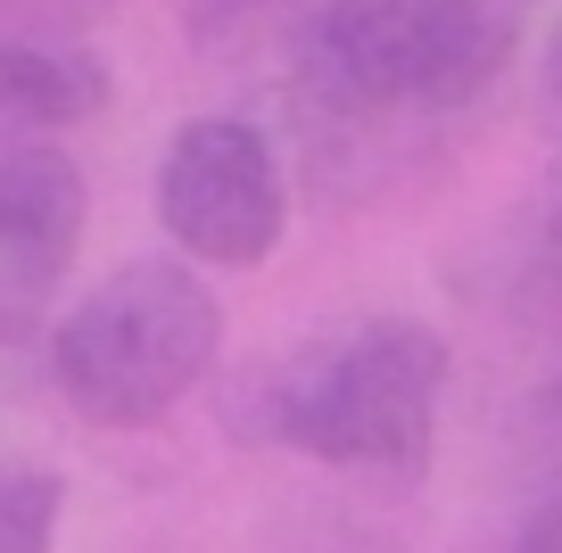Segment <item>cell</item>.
Returning <instances> with one entry per match:
<instances>
[{
  "instance_id": "1",
  "label": "cell",
  "mask_w": 562,
  "mask_h": 553,
  "mask_svg": "<svg viewBox=\"0 0 562 553\" xmlns=\"http://www.w3.org/2000/svg\"><path fill=\"white\" fill-rule=\"evenodd\" d=\"M224 347V306L191 257H133L50 323V381L91 430L166 421Z\"/></svg>"
},
{
  "instance_id": "2",
  "label": "cell",
  "mask_w": 562,
  "mask_h": 553,
  "mask_svg": "<svg viewBox=\"0 0 562 553\" xmlns=\"http://www.w3.org/2000/svg\"><path fill=\"white\" fill-rule=\"evenodd\" d=\"M513 34L480 0H323L299 34V83L315 116H447L496 83Z\"/></svg>"
},
{
  "instance_id": "3",
  "label": "cell",
  "mask_w": 562,
  "mask_h": 553,
  "mask_svg": "<svg viewBox=\"0 0 562 553\" xmlns=\"http://www.w3.org/2000/svg\"><path fill=\"white\" fill-rule=\"evenodd\" d=\"M447 339L414 314H372L331 347H306L265 397L281 447L348 471H422L439 438Z\"/></svg>"
},
{
  "instance_id": "4",
  "label": "cell",
  "mask_w": 562,
  "mask_h": 553,
  "mask_svg": "<svg viewBox=\"0 0 562 553\" xmlns=\"http://www.w3.org/2000/svg\"><path fill=\"white\" fill-rule=\"evenodd\" d=\"M158 224L191 264H224L248 273L281 248L290 224V182L248 116H191L158 157Z\"/></svg>"
},
{
  "instance_id": "5",
  "label": "cell",
  "mask_w": 562,
  "mask_h": 553,
  "mask_svg": "<svg viewBox=\"0 0 562 553\" xmlns=\"http://www.w3.org/2000/svg\"><path fill=\"white\" fill-rule=\"evenodd\" d=\"M83 166L58 140L0 157V347H25L50 323V297L83 248Z\"/></svg>"
},
{
  "instance_id": "6",
  "label": "cell",
  "mask_w": 562,
  "mask_h": 553,
  "mask_svg": "<svg viewBox=\"0 0 562 553\" xmlns=\"http://www.w3.org/2000/svg\"><path fill=\"white\" fill-rule=\"evenodd\" d=\"M108 67L67 42H0V157L42 149L67 124H91L108 108Z\"/></svg>"
},
{
  "instance_id": "7",
  "label": "cell",
  "mask_w": 562,
  "mask_h": 553,
  "mask_svg": "<svg viewBox=\"0 0 562 553\" xmlns=\"http://www.w3.org/2000/svg\"><path fill=\"white\" fill-rule=\"evenodd\" d=\"M58 504H67V487L50 471H9L0 479V553H58Z\"/></svg>"
},
{
  "instance_id": "8",
  "label": "cell",
  "mask_w": 562,
  "mask_h": 553,
  "mask_svg": "<svg viewBox=\"0 0 562 553\" xmlns=\"http://www.w3.org/2000/svg\"><path fill=\"white\" fill-rule=\"evenodd\" d=\"M265 9H273V0H182V34H191L199 50H224V42H240Z\"/></svg>"
},
{
  "instance_id": "9",
  "label": "cell",
  "mask_w": 562,
  "mask_h": 553,
  "mask_svg": "<svg viewBox=\"0 0 562 553\" xmlns=\"http://www.w3.org/2000/svg\"><path fill=\"white\" fill-rule=\"evenodd\" d=\"M513 553H562V487L538 504V512L521 520V537H513Z\"/></svg>"
},
{
  "instance_id": "10",
  "label": "cell",
  "mask_w": 562,
  "mask_h": 553,
  "mask_svg": "<svg viewBox=\"0 0 562 553\" xmlns=\"http://www.w3.org/2000/svg\"><path fill=\"white\" fill-rule=\"evenodd\" d=\"M546 421L562 430V356H554V372H546Z\"/></svg>"
},
{
  "instance_id": "11",
  "label": "cell",
  "mask_w": 562,
  "mask_h": 553,
  "mask_svg": "<svg viewBox=\"0 0 562 553\" xmlns=\"http://www.w3.org/2000/svg\"><path fill=\"white\" fill-rule=\"evenodd\" d=\"M546 91H554V108H562V34H554V58H546Z\"/></svg>"
}]
</instances>
